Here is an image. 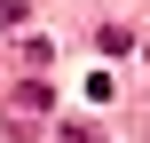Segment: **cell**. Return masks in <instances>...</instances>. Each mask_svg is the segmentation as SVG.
<instances>
[{"label": "cell", "mask_w": 150, "mask_h": 143, "mask_svg": "<svg viewBox=\"0 0 150 143\" xmlns=\"http://www.w3.org/2000/svg\"><path fill=\"white\" fill-rule=\"evenodd\" d=\"M8 111H16V119H40V111H47V88H40V80H24V88L8 96Z\"/></svg>", "instance_id": "1"}, {"label": "cell", "mask_w": 150, "mask_h": 143, "mask_svg": "<svg viewBox=\"0 0 150 143\" xmlns=\"http://www.w3.org/2000/svg\"><path fill=\"white\" fill-rule=\"evenodd\" d=\"M0 24H24V0H0Z\"/></svg>", "instance_id": "2"}]
</instances>
